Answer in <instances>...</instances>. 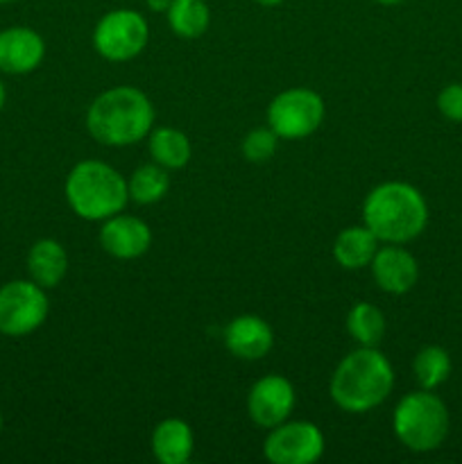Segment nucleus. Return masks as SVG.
I'll return each mask as SVG.
<instances>
[{"mask_svg":"<svg viewBox=\"0 0 462 464\" xmlns=\"http://www.w3.org/2000/svg\"><path fill=\"white\" fill-rule=\"evenodd\" d=\"M362 225L379 243L406 245L428 225V204L419 188L406 181H383L362 202Z\"/></svg>","mask_w":462,"mask_h":464,"instance_id":"obj_1","label":"nucleus"},{"mask_svg":"<svg viewBox=\"0 0 462 464\" xmlns=\"http://www.w3.org/2000/svg\"><path fill=\"white\" fill-rule=\"evenodd\" d=\"M154 127V104L136 86L102 91L86 111L91 139L109 148H127L148 139Z\"/></svg>","mask_w":462,"mask_h":464,"instance_id":"obj_2","label":"nucleus"},{"mask_svg":"<svg viewBox=\"0 0 462 464\" xmlns=\"http://www.w3.org/2000/svg\"><path fill=\"white\" fill-rule=\"evenodd\" d=\"M394 390L392 362L376 347H358L340 361L329 383L335 406L351 415L374 411Z\"/></svg>","mask_w":462,"mask_h":464,"instance_id":"obj_3","label":"nucleus"},{"mask_svg":"<svg viewBox=\"0 0 462 464\" xmlns=\"http://www.w3.org/2000/svg\"><path fill=\"white\" fill-rule=\"evenodd\" d=\"M66 202L82 220L102 222L120 213L130 202L127 179L109 163L86 159L68 172Z\"/></svg>","mask_w":462,"mask_h":464,"instance_id":"obj_4","label":"nucleus"},{"mask_svg":"<svg viewBox=\"0 0 462 464\" xmlns=\"http://www.w3.org/2000/svg\"><path fill=\"white\" fill-rule=\"evenodd\" d=\"M451 426L448 408L433 390H417L397 403L392 429L399 442L412 453H430L444 444Z\"/></svg>","mask_w":462,"mask_h":464,"instance_id":"obj_5","label":"nucleus"},{"mask_svg":"<svg viewBox=\"0 0 462 464\" xmlns=\"http://www.w3.org/2000/svg\"><path fill=\"white\" fill-rule=\"evenodd\" d=\"M324 113V100L317 91L294 86L274 95L267 107V127H272L279 139L302 140L320 130Z\"/></svg>","mask_w":462,"mask_h":464,"instance_id":"obj_6","label":"nucleus"},{"mask_svg":"<svg viewBox=\"0 0 462 464\" xmlns=\"http://www.w3.org/2000/svg\"><path fill=\"white\" fill-rule=\"evenodd\" d=\"M149 39L148 21L136 9H111L93 30V48L107 62H130L139 57Z\"/></svg>","mask_w":462,"mask_h":464,"instance_id":"obj_7","label":"nucleus"},{"mask_svg":"<svg viewBox=\"0 0 462 464\" xmlns=\"http://www.w3.org/2000/svg\"><path fill=\"white\" fill-rule=\"evenodd\" d=\"M50 313L45 288L34 281H9L0 288V334L23 338L39 329Z\"/></svg>","mask_w":462,"mask_h":464,"instance_id":"obj_8","label":"nucleus"},{"mask_svg":"<svg viewBox=\"0 0 462 464\" xmlns=\"http://www.w3.org/2000/svg\"><path fill=\"white\" fill-rule=\"evenodd\" d=\"M324 453V435L313 421L274 426L263 442V456L272 464H313Z\"/></svg>","mask_w":462,"mask_h":464,"instance_id":"obj_9","label":"nucleus"},{"mask_svg":"<svg viewBox=\"0 0 462 464\" xmlns=\"http://www.w3.org/2000/svg\"><path fill=\"white\" fill-rule=\"evenodd\" d=\"M294 408V388L285 376L267 374L247 394V415L261 429L284 424Z\"/></svg>","mask_w":462,"mask_h":464,"instance_id":"obj_10","label":"nucleus"},{"mask_svg":"<svg viewBox=\"0 0 462 464\" xmlns=\"http://www.w3.org/2000/svg\"><path fill=\"white\" fill-rule=\"evenodd\" d=\"M100 247L113 258L120 261H134L148 254L149 245H152V229L145 220L136 216H125V213H116V216L102 220L100 227Z\"/></svg>","mask_w":462,"mask_h":464,"instance_id":"obj_11","label":"nucleus"},{"mask_svg":"<svg viewBox=\"0 0 462 464\" xmlns=\"http://www.w3.org/2000/svg\"><path fill=\"white\" fill-rule=\"evenodd\" d=\"M371 276L376 285L388 295H406L415 288L419 279V266L417 258L401 245H390L376 249L370 263Z\"/></svg>","mask_w":462,"mask_h":464,"instance_id":"obj_12","label":"nucleus"},{"mask_svg":"<svg viewBox=\"0 0 462 464\" xmlns=\"http://www.w3.org/2000/svg\"><path fill=\"white\" fill-rule=\"evenodd\" d=\"M45 57V44L32 27L14 25L0 30V71L25 75L36 71Z\"/></svg>","mask_w":462,"mask_h":464,"instance_id":"obj_13","label":"nucleus"},{"mask_svg":"<svg viewBox=\"0 0 462 464\" xmlns=\"http://www.w3.org/2000/svg\"><path fill=\"white\" fill-rule=\"evenodd\" d=\"M222 338H225L226 352L240 361H261L274 344L272 326L263 317L252 315V313L234 317L226 324Z\"/></svg>","mask_w":462,"mask_h":464,"instance_id":"obj_14","label":"nucleus"},{"mask_svg":"<svg viewBox=\"0 0 462 464\" xmlns=\"http://www.w3.org/2000/svg\"><path fill=\"white\" fill-rule=\"evenodd\" d=\"M149 447L152 456L161 464H186L195 451L193 429L184 420L168 417L154 426Z\"/></svg>","mask_w":462,"mask_h":464,"instance_id":"obj_15","label":"nucleus"},{"mask_svg":"<svg viewBox=\"0 0 462 464\" xmlns=\"http://www.w3.org/2000/svg\"><path fill=\"white\" fill-rule=\"evenodd\" d=\"M27 272L41 288H57L68 275V254L59 240L41 238L27 252Z\"/></svg>","mask_w":462,"mask_h":464,"instance_id":"obj_16","label":"nucleus"},{"mask_svg":"<svg viewBox=\"0 0 462 464\" xmlns=\"http://www.w3.org/2000/svg\"><path fill=\"white\" fill-rule=\"evenodd\" d=\"M379 249V238L365 225L347 227L338 234L333 243V258L344 270H362L370 267Z\"/></svg>","mask_w":462,"mask_h":464,"instance_id":"obj_17","label":"nucleus"},{"mask_svg":"<svg viewBox=\"0 0 462 464\" xmlns=\"http://www.w3.org/2000/svg\"><path fill=\"white\" fill-rule=\"evenodd\" d=\"M148 150L154 163L163 166L166 170H179L188 166L193 157V145L188 136L175 127H157L148 134Z\"/></svg>","mask_w":462,"mask_h":464,"instance_id":"obj_18","label":"nucleus"},{"mask_svg":"<svg viewBox=\"0 0 462 464\" xmlns=\"http://www.w3.org/2000/svg\"><path fill=\"white\" fill-rule=\"evenodd\" d=\"M168 25L181 39H199L211 25V9L204 0H172L166 12Z\"/></svg>","mask_w":462,"mask_h":464,"instance_id":"obj_19","label":"nucleus"},{"mask_svg":"<svg viewBox=\"0 0 462 464\" xmlns=\"http://www.w3.org/2000/svg\"><path fill=\"white\" fill-rule=\"evenodd\" d=\"M347 331L353 343L361 347H379L385 335V315L379 306L370 302L353 304L347 313Z\"/></svg>","mask_w":462,"mask_h":464,"instance_id":"obj_20","label":"nucleus"},{"mask_svg":"<svg viewBox=\"0 0 462 464\" xmlns=\"http://www.w3.org/2000/svg\"><path fill=\"white\" fill-rule=\"evenodd\" d=\"M130 199L136 204H154L163 199L170 190V175L159 163H145L131 172L127 181Z\"/></svg>","mask_w":462,"mask_h":464,"instance_id":"obj_21","label":"nucleus"},{"mask_svg":"<svg viewBox=\"0 0 462 464\" xmlns=\"http://www.w3.org/2000/svg\"><path fill=\"white\" fill-rule=\"evenodd\" d=\"M451 356H448L447 349L438 347V344L421 347L412 361V374H415L421 390L439 388L451 376Z\"/></svg>","mask_w":462,"mask_h":464,"instance_id":"obj_22","label":"nucleus"},{"mask_svg":"<svg viewBox=\"0 0 462 464\" xmlns=\"http://www.w3.org/2000/svg\"><path fill=\"white\" fill-rule=\"evenodd\" d=\"M279 140L281 139L274 134L272 127H256V130L245 136L240 150H243V157L249 163H267L276 154Z\"/></svg>","mask_w":462,"mask_h":464,"instance_id":"obj_23","label":"nucleus"},{"mask_svg":"<svg viewBox=\"0 0 462 464\" xmlns=\"http://www.w3.org/2000/svg\"><path fill=\"white\" fill-rule=\"evenodd\" d=\"M438 109L447 121L462 122V82H451L439 91Z\"/></svg>","mask_w":462,"mask_h":464,"instance_id":"obj_24","label":"nucleus"},{"mask_svg":"<svg viewBox=\"0 0 462 464\" xmlns=\"http://www.w3.org/2000/svg\"><path fill=\"white\" fill-rule=\"evenodd\" d=\"M170 5H172V0H148V7L157 14H166Z\"/></svg>","mask_w":462,"mask_h":464,"instance_id":"obj_25","label":"nucleus"},{"mask_svg":"<svg viewBox=\"0 0 462 464\" xmlns=\"http://www.w3.org/2000/svg\"><path fill=\"white\" fill-rule=\"evenodd\" d=\"M258 5H263V7H276V5H281L284 0H256Z\"/></svg>","mask_w":462,"mask_h":464,"instance_id":"obj_26","label":"nucleus"},{"mask_svg":"<svg viewBox=\"0 0 462 464\" xmlns=\"http://www.w3.org/2000/svg\"><path fill=\"white\" fill-rule=\"evenodd\" d=\"M374 3H379V5H401V3H406V0H374Z\"/></svg>","mask_w":462,"mask_h":464,"instance_id":"obj_27","label":"nucleus"},{"mask_svg":"<svg viewBox=\"0 0 462 464\" xmlns=\"http://www.w3.org/2000/svg\"><path fill=\"white\" fill-rule=\"evenodd\" d=\"M5 107V86H3V82H0V109Z\"/></svg>","mask_w":462,"mask_h":464,"instance_id":"obj_28","label":"nucleus"},{"mask_svg":"<svg viewBox=\"0 0 462 464\" xmlns=\"http://www.w3.org/2000/svg\"><path fill=\"white\" fill-rule=\"evenodd\" d=\"M9 3H16V0H0V5H9Z\"/></svg>","mask_w":462,"mask_h":464,"instance_id":"obj_29","label":"nucleus"},{"mask_svg":"<svg viewBox=\"0 0 462 464\" xmlns=\"http://www.w3.org/2000/svg\"><path fill=\"white\" fill-rule=\"evenodd\" d=\"M0 430H3V417H0Z\"/></svg>","mask_w":462,"mask_h":464,"instance_id":"obj_30","label":"nucleus"}]
</instances>
